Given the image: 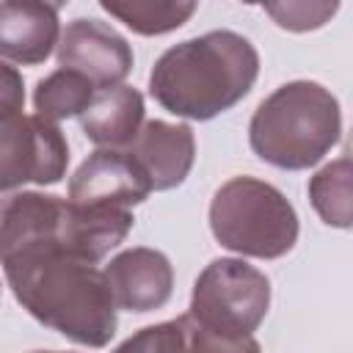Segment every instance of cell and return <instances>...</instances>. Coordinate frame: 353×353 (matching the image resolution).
<instances>
[{
    "label": "cell",
    "mask_w": 353,
    "mask_h": 353,
    "mask_svg": "<svg viewBox=\"0 0 353 353\" xmlns=\"http://www.w3.org/2000/svg\"><path fill=\"white\" fill-rule=\"evenodd\" d=\"M22 309L41 325L85 347H105L116 334V303L97 265L58 245H36L3 262Z\"/></svg>",
    "instance_id": "1"
},
{
    "label": "cell",
    "mask_w": 353,
    "mask_h": 353,
    "mask_svg": "<svg viewBox=\"0 0 353 353\" xmlns=\"http://www.w3.org/2000/svg\"><path fill=\"white\" fill-rule=\"evenodd\" d=\"M256 74L259 55L245 36L210 30L168 47L157 58L149 74V94L179 119L207 121L234 108L254 88Z\"/></svg>",
    "instance_id": "2"
},
{
    "label": "cell",
    "mask_w": 353,
    "mask_h": 353,
    "mask_svg": "<svg viewBox=\"0 0 353 353\" xmlns=\"http://www.w3.org/2000/svg\"><path fill=\"white\" fill-rule=\"evenodd\" d=\"M342 113L336 97L312 80L279 85L259 102L248 124V141L259 160L301 171L317 165L339 141Z\"/></svg>",
    "instance_id": "3"
},
{
    "label": "cell",
    "mask_w": 353,
    "mask_h": 353,
    "mask_svg": "<svg viewBox=\"0 0 353 353\" xmlns=\"http://www.w3.org/2000/svg\"><path fill=\"white\" fill-rule=\"evenodd\" d=\"M210 229L223 248L240 256L279 259L298 240V215L270 182L232 176L212 196Z\"/></svg>",
    "instance_id": "4"
},
{
    "label": "cell",
    "mask_w": 353,
    "mask_h": 353,
    "mask_svg": "<svg viewBox=\"0 0 353 353\" xmlns=\"http://www.w3.org/2000/svg\"><path fill=\"white\" fill-rule=\"evenodd\" d=\"M270 306V281L243 259H212L196 279L190 317L221 336H254Z\"/></svg>",
    "instance_id": "5"
},
{
    "label": "cell",
    "mask_w": 353,
    "mask_h": 353,
    "mask_svg": "<svg viewBox=\"0 0 353 353\" xmlns=\"http://www.w3.org/2000/svg\"><path fill=\"white\" fill-rule=\"evenodd\" d=\"M66 165L69 143L58 124L0 102V193L28 182L55 185Z\"/></svg>",
    "instance_id": "6"
},
{
    "label": "cell",
    "mask_w": 353,
    "mask_h": 353,
    "mask_svg": "<svg viewBox=\"0 0 353 353\" xmlns=\"http://www.w3.org/2000/svg\"><path fill=\"white\" fill-rule=\"evenodd\" d=\"M36 245H58L74 254V204L39 190L0 199V265Z\"/></svg>",
    "instance_id": "7"
},
{
    "label": "cell",
    "mask_w": 353,
    "mask_h": 353,
    "mask_svg": "<svg viewBox=\"0 0 353 353\" xmlns=\"http://www.w3.org/2000/svg\"><path fill=\"white\" fill-rule=\"evenodd\" d=\"M58 63L83 74L97 91L121 85L132 69V50L124 36L99 19L77 17L72 19L58 39Z\"/></svg>",
    "instance_id": "8"
},
{
    "label": "cell",
    "mask_w": 353,
    "mask_h": 353,
    "mask_svg": "<svg viewBox=\"0 0 353 353\" xmlns=\"http://www.w3.org/2000/svg\"><path fill=\"white\" fill-rule=\"evenodd\" d=\"M152 193L149 179L127 149H97L69 179V201L80 207L130 210Z\"/></svg>",
    "instance_id": "9"
},
{
    "label": "cell",
    "mask_w": 353,
    "mask_h": 353,
    "mask_svg": "<svg viewBox=\"0 0 353 353\" xmlns=\"http://www.w3.org/2000/svg\"><path fill=\"white\" fill-rule=\"evenodd\" d=\"M102 276L116 309L135 314L160 309L174 292V268L168 256L146 245L116 254L105 265Z\"/></svg>",
    "instance_id": "10"
},
{
    "label": "cell",
    "mask_w": 353,
    "mask_h": 353,
    "mask_svg": "<svg viewBox=\"0 0 353 353\" xmlns=\"http://www.w3.org/2000/svg\"><path fill=\"white\" fill-rule=\"evenodd\" d=\"M127 154L138 163L152 190H171L185 182L196 157V138L188 124H168L160 119L143 121Z\"/></svg>",
    "instance_id": "11"
},
{
    "label": "cell",
    "mask_w": 353,
    "mask_h": 353,
    "mask_svg": "<svg viewBox=\"0 0 353 353\" xmlns=\"http://www.w3.org/2000/svg\"><path fill=\"white\" fill-rule=\"evenodd\" d=\"M58 6L36 0L0 3V61L33 66L58 47Z\"/></svg>",
    "instance_id": "12"
},
{
    "label": "cell",
    "mask_w": 353,
    "mask_h": 353,
    "mask_svg": "<svg viewBox=\"0 0 353 353\" xmlns=\"http://www.w3.org/2000/svg\"><path fill=\"white\" fill-rule=\"evenodd\" d=\"M143 127V97L132 85H113L97 91L91 105L80 113V130L99 149H127Z\"/></svg>",
    "instance_id": "13"
},
{
    "label": "cell",
    "mask_w": 353,
    "mask_h": 353,
    "mask_svg": "<svg viewBox=\"0 0 353 353\" xmlns=\"http://www.w3.org/2000/svg\"><path fill=\"white\" fill-rule=\"evenodd\" d=\"M94 94H97V88L83 74H77L72 69H55L36 83L33 108H36L39 119L58 124L61 119L80 116L91 105Z\"/></svg>",
    "instance_id": "14"
},
{
    "label": "cell",
    "mask_w": 353,
    "mask_h": 353,
    "mask_svg": "<svg viewBox=\"0 0 353 353\" xmlns=\"http://www.w3.org/2000/svg\"><path fill=\"white\" fill-rule=\"evenodd\" d=\"M99 6L141 36H160L176 30L196 11V3L185 0H102Z\"/></svg>",
    "instance_id": "15"
},
{
    "label": "cell",
    "mask_w": 353,
    "mask_h": 353,
    "mask_svg": "<svg viewBox=\"0 0 353 353\" xmlns=\"http://www.w3.org/2000/svg\"><path fill=\"white\" fill-rule=\"evenodd\" d=\"M309 199L323 223L347 229L350 226V157L342 154L323 165L309 179Z\"/></svg>",
    "instance_id": "16"
},
{
    "label": "cell",
    "mask_w": 353,
    "mask_h": 353,
    "mask_svg": "<svg viewBox=\"0 0 353 353\" xmlns=\"http://www.w3.org/2000/svg\"><path fill=\"white\" fill-rule=\"evenodd\" d=\"M113 353H185V323L182 317L146 325L124 339Z\"/></svg>",
    "instance_id": "17"
},
{
    "label": "cell",
    "mask_w": 353,
    "mask_h": 353,
    "mask_svg": "<svg viewBox=\"0 0 353 353\" xmlns=\"http://www.w3.org/2000/svg\"><path fill=\"white\" fill-rule=\"evenodd\" d=\"M336 3H268L265 11L273 17V22L284 30L303 33L325 25L336 14Z\"/></svg>",
    "instance_id": "18"
},
{
    "label": "cell",
    "mask_w": 353,
    "mask_h": 353,
    "mask_svg": "<svg viewBox=\"0 0 353 353\" xmlns=\"http://www.w3.org/2000/svg\"><path fill=\"white\" fill-rule=\"evenodd\" d=\"M185 323V353H262L254 336H221L199 325L190 314H182Z\"/></svg>",
    "instance_id": "19"
},
{
    "label": "cell",
    "mask_w": 353,
    "mask_h": 353,
    "mask_svg": "<svg viewBox=\"0 0 353 353\" xmlns=\"http://www.w3.org/2000/svg\"><path fill=\"white\" fill-rule=\"evenodd\" d=\"M0 102L3 105H14V108H22L25 105L22 74L14 66H8L6 61H0Z\"/></svg>",
    "instance_id": "20"
},
{
    "label": "cell",
    "mask_w": 353,
    "mask_h": 353,
    "mask_svg": "<svg viewBox=\"0 0 353 353\" xmlns=\"http://www.w3.org/2000/svg\"><path fill=\"white\" fill-rule=\"evenodd\" d=\"M33 353H61V350H33Z\"/></svg>",
    "instance_id": "21"
}]
</instances>
